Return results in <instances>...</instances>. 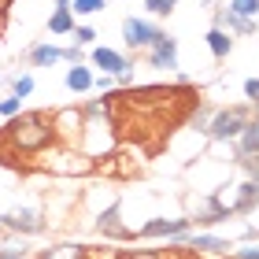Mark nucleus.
<instances>
[{
	"mask_svg": "<svg viewBox=\"0 0 259 259\" xmlns=\"http://www.w3.org/2000/svg\"><path fill=\"white\" fill-rule=\"evenodd\" d=\"M56 8H70V0H56Z\"/></svg>",
	"mask_w": 259,
	"mask_h": 259,
	"instance_id": "33",
	"label": "nucleus"
},
{
	"mask_svg": "<svg viewBox=\"0 0 259 259\" xmlns=\"http://www.w3.org/2000/svg\"><path fill=\"white\" fill-rule=\"evenodd\" d=\"M8 137L19 152H45L49 145H56V130H52V115L45 111H22L8 122Z\"/></svg>",
	"mask_w": 259,
	"mask_h": 259,
	"instance_id": "1",
	"label": "nucleus"
},
{
	"mask_svg": "<svg viewBox=\"0 0 259 259\" xmlns=\"http://www.w3.org/2000/svg\"><path fill=\"white\" fill-rule=\"evenodd\" d=\"M93 67L89 63H70V70H67V78H63V85L70 89V93H89L93 89Z\"/></svg>",
	"mask_w": 259,
	"mask_h": 259,
	"instance_id": "14",
	"label": "nucleus"
},
{
	"mask_svg": "<svg viewBox=\"0 0 259 259\" xmlns=\"http://www.w3.org/2000/svg\"><path fill=\"white\" fill-rule=\"evenodd\" d=\"M233 259H259V248H241Z\"/></svg>",
	"mask_w": 259,
	"mask_h": 259,
	"instance_id": "31",
	"label": "nucleus"
},
{
	"mask_svg": "<svg viewBox=\"0 0 259 259\" xmlns=\"http://www.w3.org/2000/svg\"><path fill=\"white\" fill-rule=\"evenodd\" d=\"M204 41H207V49H211L215 60H226V56L233 52V33H226V30H215V26H211Z\"/></svg>",
	"mask_w": 259,
	"mask_h": 259,
	"instance_id": "16",
	"label": "nucleus"
},
{
	"mask_svg": "<svg viewBox=\"0 0 259 259\" xmlns=\"http://www.w3.org/2000/svg\"><path fill=\"white\" fill-rule=\"evenodd\" d=\"M174 8H178V0H145V11H152L156 19H167Z\"/></svg>",
	"mask_w": 259,
	"mask_h": 259,
	"instance_id": "22",
	"label": "nucleus"
},
{
	"mask_svg": "<svg viewBox=\"0 0 259 259\" xmlns=\"http://www.w3.org/2000/svg\"><path fill=\"white\" fill-rule=\"evenodd\" d=\"M126 259H163V255H156V252H130Z\"/></svg>",
	"mask_w": 259,
	"mask_h": 259,
	"instance_id": "32",
	"label": "nucleus"
},
{
	"mask_svg": "<svg viewBox=\"0 0 259 259\" xmlns=\"http://www.w3.org/2000/svg\"><path fill=\"white\" fill-rule=\"evenodd\" d=\"M49 226V219L41 215L37 207H11L0 215V230L4 233H22V237H33V233H41Z\"/></svg>",
	"mask_w": 259,
	"mask_h": 259,
	"instance_id": "3",
	"label": "nucleus"
},
{
	"mask_svg": "<svg viewBox=\"0 0 259 259\" xmlns=\"http://www.w3.org/2000/svg\"><path fill=\"white\" fill-rule=\"evenodd\" d=\"M111 89H115V78H111V74L93 78V93H100V97H111Z\"/></svg>",
	"mask_w": 259,
	"mask_h": 259,
	"instance_id": "26",
	"label": "nucleus"
},
{
	"mask_svg": "<svg viewBox=\"0 0 259 259\" xmlns=\"http://www.w3.org/2000/svg\"><path fill=\"white\" fill-rule=\"evenodd\" d=\"M30 93H33V74H15V78H11V97L26 100Z\"/></svg>",
	"mask_w": 259,
	"mask_h": 259,
	"instance_id": "20",
	"label": "nucleus"
},
{
	"mask_svg": "<svg viewBox=\"0 0 259 259\" xmlns=\"http://www.w3.org/2000/svg\"><path fill=\"white\" fill-rule=\"evenodd\" d=\"M52 130H56V141H63L67 148H78L81 141V111L78 108H63L52 115Z\"/></svg>",
	"mask_w": 259,
	"mask_h": 259,
	"instance_id": "8",
	"label": "nucleus"
},
{
	"mask_svg": "<svg viewBox=\"0 0 259 259\" xmlns=\"http://www.w3.org/2000/svg\"><path fill=\"white\" fill-rule=\"evenodd\" d=\"M89 67H93V70H104V74H111V78H119V74H126V70H134V63H130L122 52L108 49V45H93Z\"/></svg>",
	"mask_w": 259,
	"mask_h": 259,
	"instance_id": "7",
	"label": "nucleus"
},
{
	"mask_svg": "<svg viewBox=\"0 0 259 259\" xmlns=\"http://www.w3.org/2000/svg\"><path fill=\"white\" fill-rule=\"evenodd\" d=\"M244 97H248V104H259V78L244 81Z\"/></svg>",
	"mask_w": 259,
	"mask_h": 259,
	"instance_id": "27",
	"label": "nucleus"
},
{
	"mask_svg": "<svg viewBox=\"0 0 259 259\" xmlns=\"http://www.w3.org/2000/svg\"><path fill=\"white\" fill-rule=\"evenodd\" d=\"M0 233H4V230H0Z\"/></svg>",
	"mask_w": 259,
	"mask_h": 259,
	"instance_id": "34",
	"label": "nucleus"
},
{
	"mask_svg": "<svg viewBox=\"0 0 259 259\" xmlns=\"http://www.w3.org/2000/svg\"><path fill=\"white\" fill-rule=\"evenodd\" d=\"M63 60H67V63H81V49H78V45H70V49H63Z\"/></svg>",
	"mask_w": 259,
	"mask_h": 259,
	"instance_id": "29",
	"label": "nucleus"
},
{
	"mask_svg": "<svg viewBox=\"0 0 259 259\" xmlns=\"http://www.w3.org/2000/svg\"><path fill=\"white\" fill-rule=\"evenodd\" d=\"M70 37H74L78 49H93V41H97V30H93V26H74V33H70Z\"/></svg>",
	"mask_w": 259,
	"mask_h": 259,
	"instance_id": "23",
	"label": "nucleus"
},
{
	"mask_svg": "<svg viewBox=\"0 0 259 259\" xmlns=\"http://www.w3.org/2000/svg\"><path fill=\"white\" fill-rule=\"evenodd\" d=\"M74 11L70 8H56L49 15V33H56V37H67V33H74Z\"/></svg>",
	"mask_w": 259,
	"mask_h": 259,
	"instance_id": "17",
	"label": "nucleus"
},
{
	"mask_svg": "<svg viewBox=\"0 0 259 259\" xmlns=\"http://www.w3.org/2000/svg\"><path fill=\"white\" fill-rule=\"evenodd\" d=\"M259 207V182H241L237 185V196H233V204H230V211L233 215H248V211H255Z\"/></svg>",
	"mask_w": 259,
	"mask_h": 259,
	"instance_id": "12",
	"label": "nucleus"
},
{
	"mask_svg": "<svg viewBox=\"0 0 259 259\" xmlns=\"http://www.w3.org/2000/svg\"><path fill=\"white\" fill-rule=\"evenodd\" d=\"M170 244H185V248H193V252H211V255H226L233 248V241H222L215 233H193V230L185 233V237L170 241Z\"/></svg>",
	"mask_w": 259,
	"mask_h": 259,
	"instance_id": "10",
	"label": "nucleus"
},
{
	"mask_svg": "<svg viewBox=\"0 0 259 259\" xmlns=\"http://www.w3.org/2000/svg\"><path fill=\"white\" fill-rule=\"evenodd\" d=\"M241 241H259V226H244L241 230Z\"/></svg>",
	"mask_w": 259,
	"mask_h": 259,
	"instance_id": "30",
	"label": "nucleus"
},
{
	"mask_svg": "<svg viewBox=\"0 0 259 259\" xmlns=\"http://www.w3.org/2000/svg\"><path fill=\"white\" fill-rule=\"evenodd\" d=\"M248 115H252V108H226V111H215L204 134H207L211 141H237V134L244 130V122H248Z\"/></svg>",
	"mask_w": 259,
	"mask_h": 259,
	"instance_id": "2",
	"label": "nucleus"
},
{
	"mask_svg": "<svg viewBox=\"0 0 259 259\" xmlns=\"http://www.w3.org/2000/svg\"><path fill=\"white\" fill-rule=\"evenodd\" d=\"M60 60H63V49H60V45H52V41H41V45H33V49H30V67H52Z\"/></svg>",
	"mask_w": 259,
	"mask_h": 259,
	"instance_id": "15",
	"label": "nucleus"
},
{
	"mask_svg": "<svg viewBox=\"0 0 259 259\" xmlns=\"http://www.w3.org/2000/svg\"><path fill=\"white\" fill-rule=\"evenodd\" d=\"M104 8H108V0H70L74 15H100Z\"/></svg>",
	"mask_w": 259,
	"mask_h": 259,
	"instance_id": "18",
	"label": "nucleus"
},
{
	"mask_svg": "<svg viewBox=\"0 0 259 259\" xmlns=\"http://www.w3.org/2000/svg\"><path fill=\"white\" fill-rule=\"evenodd\" d=\"M0 259H33L26 248H0Z\"/></svg>",
	"mask_w": 259,
	"mask_h": 259,
	"instance_id": "28",
	"label": "nucleus"
},
{
	"mask_svg": "<svg viewBox=\"0 0 259 259\" xmlns=\"http://www.w3.org/2000/svg\"><path fill=\"white\" fill-rule=\"evenodd\" d=\"M189 230H193V219H152V222H145V226L134 233V237H141V241H156V237L178 241Z\"/></svg>",
	"mask_w": 259,
	"mask_h": 259,
	"instance_id": "5",
	"label": "nucleus"
},
{
	"mask_svg": "<svg viewBox=\"0 0 259 259\" xmlns=\"http://www.w3.org/2000/svg\"><path fill=\"white\" fill-rule=\"evenodd\" d=\"M15 115H22V100L19 97H4L0 100V119H15Z\"/></svg>",
	"mask_w": 259,
	"mask_h": 259,
	"instance_id": "24",
	"label": "nucleus"
},
{
	"mask_svg": "<svg viewBox=\"0 0 259 259\" xmlns=\"http://www.w3.org/2000/svg\"><path fill=\"white\" fill-rule=\"evenodd\" d=\"M211 115H215L211 108H200V111L193 115V119H189V126L196 130V134H204V130H207V122H211Z\"/></svg>",
	"mask_w": 259,
	"mask_h": 259,
	"instance_id": "25",
	"label": "nucleus"
},
{
	"mask_svg": "<svg viewBox=\"0 0 259 259\" xmlns=\"http://www.w3.org/2000/svg\"><path fill=\"white\" fill-rule=\"evenodd\" d=\"M159 33L163 30L156 26V22H148V19H137V15L122 19V41H126V49H134V52H145Z\"/></svg>",
	"mask_w": 259,
	"mask_h": 259,
	"instance_id": "4",
	"label": "nucleus"
},
{
	"mask_svg": "<svg viewBox=\"0 0 259 259\" xmlns=\"http://www.w3.org/2000/svg\"><path fill=\"white\" fill-rule=\"evenodd\" d=\"M145 56H148V67H156V70H178V41L170 33H159L145 49Z\"/></svg>",
	"mask_w": 259,
	"mask_h": 259,
	"instance_id": "6",
	"label": "nucleus"
},
{
	"mask_svg": "<svg viewBox=\"0 0 259 259\" xmlns=\"http://www.w3.org/2000/svg\"><path fill=\"white\" fill-rule=\"evenodd\" d=\"M215 30H226V33H241V37H248V33H255V19H241L233 15L230 8L215 11Z\"/></svg>",
	"mask_w": 259,
	"mask_h": 259,
	"instance_id": "11",
	"label": "nucleus"
},
{
	"mask_svg": "<svg viewBox=\"0 0 259 259\" xmlns=\"http://www.w3.org/2000/svg\"><path fill=\"white\" fill-rule=\"evenodd\" d=\"M97 233H104V237H111V241H130V237H134V230L122 226V204H119V200H115L108 211H100Z\"/></svg>",
	"mask_w": 259,
	"mask_h": 259,
	"instance_id": "9",
	"label": "nucleus"
},
{
	"mask_svg": "<svg viewBox=\"0 0 259 259\" xmlns=\"http://www.w3.org/2000/svg\"><path fill=\"white\" fill-rule=\"evenodd\" d=\"M233 15H241V19H255L259 15V0H230L226 4Z\"/></svg>",
	"mask_w": 259,
	"mask_h": 259,
	"instance_id": "19",
	"label": "nucleus"
},
{
	"mask_svg": "<svg viewBox=\"0 0 259 259\" xmlns=\"http://www.w3.org/2000/svg\"><path fill=\"white\" fill-rule=\"evenodd\" d=\"M37 259H81V248H78V244H60V248H49Z\"/></svg>",
	"mask_w": 259,
	"mask_h": 259,
	"instance_id": "21",
	"label": "nucleus"
},
{
	"mask_svg": "<svg viewBox=\"0 0 259 259\" xmlns=\"http://www.w3.org/2000/svg\"><path fill=\"white\" fill-rule=\"evenodd\" d=\"M230 215H233V211H230V204H226L222 196H207L204 211H200L193 222H200V226H215V222H226Z\"/></svg>",
	"mask_w": 259,
	"mask_h": 259,
	"instance_id": "13",
	"label": "nucleus"
}]
</instances>
